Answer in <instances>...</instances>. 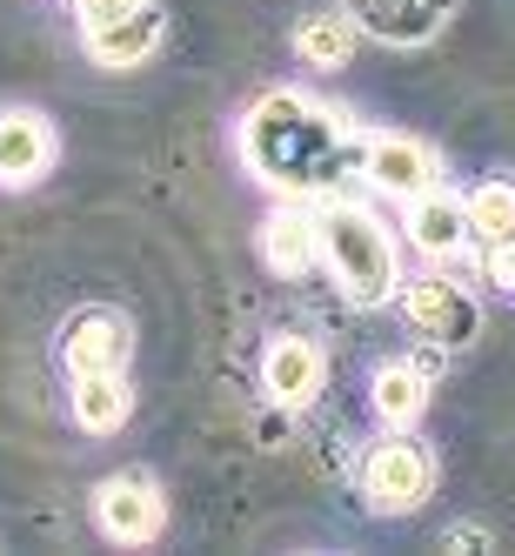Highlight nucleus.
<instances>
[{
  "instance_id": "1",
  "label": "nucleus",
  "mask_w": 515,
  "mask_h": 556,
  "mask_svg": "<svg viewBox=\"0 0 515 556\" xmlns=\"http://www.w3.org/2000/svg\"><path fill=\"white\" fill-rule=\"evenodd\" d=\"M242 162L268 188L308 202V194H329L348 168H362V135L348 128V114L314 108L308 94H268L242 122Z\"/></svg>"
},
{
  "instance_id": "2",
  "label": "nucleus",
  "mask_w": 515,
  "mask_h": 556,
  "mask_svg": "<svg viewBox=\"0 0 515 556\" xmlns=\"http://www.w3.org/2000/svg\"><path fill=\"white\" fill-rule=\"evenodd\" d=\"M314 235H322V262L335 275V289L355 308H382L402 289V262H395L388 228L362 202H322L314 208Z\"/></svg>"
},
{
  "instance_id": "3",
  "label": "nucleus",
  "mask_w": 515,
  "mask_h": 556,
  "mask_svg": "<svg viewBox=\"0 0 515 556\" xmlns=\"http://www.w3.org/2000/svg\"><path fill=\"white\" fill-rule=\"evenodd\" d=\"M428 490H435V463H428V450L422 443H375L369 450V463H362V496H369V509L375 516H409V509H422L428 503Z\"/></svg>"
},
{
  "instance_id": "4",
  "label": "nucleus",
  "mask_w": 515,
  "mask_h": 556,
  "mask_svg": "<svg viewBox=\"0 0 515 556\" xmlns=\"http://www.w3.org/2000/svg\"><path fill=\"white\" fill-rule=\"evenodd\" d=\"M395 295H402V315L415 323V336L442 342V349H468L475 329H482V308H475V295L455 289L449 275H422V282L395 289Z\"/></svg>"
},
{
  "instance_id": "5",
  "label": "nucleus",
  "mask_w": 515,
  "mask_h": 556,
  "mask_svg": "<svg viewBox=\"0 0 515 556\" xmlns=\"http://www.w3.org/2000/svg\"><path fill=\"white\" fill-rule=\"evenodd\" d=\"M128 355H134V323H128L121 308H81L61 329V363H67V376L128 369Z\"/></svg>"
},
{
  "instance_id": "6",
  "label": "nucleus",
  "mask_w": 515,
  "mask_h": 556,
  "mask_svg": "<svg viewBox=\"0 0 515 556\" xmlns=\"http://www.w3.org/2000/svg\"><path fill=\"white\" fill-rule=\"evenodd\" d=\"M355 175H362L375 194L409 202V194L442 181V162H435V148H422L415 135H369L362 141V168H355Z\"/></svg>"
},
{
  "instance_id": "7",
  "label": "nucleus",
  "mask_w": 515,
  "mask_h": 556,
  "mask_svg": "<svg viewBox=\"0 0 515 556\" xmlns=\"http://www.w3.org/2000/svg\"><path fill=\"white\" fill-rule=\"evenodd\" d=\"M94 523L107 543H154L168 523V503L147 476H107L94 490Z\"/></svg>"
},
{
  "instance_id": "8",
  "label": "nucleus",
  "mask_w": 515,
  "mask_h": 556,
  "mask_svg": "<svg viewBox=\"0 0 515 556\" xmlns=\"http://www.w3.org/2000/svg\"><path fill=\"white\" fill-rule=\"evenodd\" d=\"M455 8H462V0H342V14L362 27V34H375V41H388V48H422V41H435V34L449 27Z\"/></svg>"
},
{
  "instance_id": "9",
  "label": "nucleus",
  "mask_w": 515,
  "mask_h": 556,
  "mask_svg": "<svg viewBox=\"0 0 515 556\" xmlns=\"http://www.w3.org/2000/svg\"><path fill=\"white\" fill-rule=\"evenodd\" d=\"M329 382V363H322V349H314L308 336H274L268 355H261V389H268V403H282V409H308L314 395H322Z\"/></svg>"
},
{
  "instance_id": "10",
  "label": "nucleus",
  "mask_w": 515,
  "mask_h": 556,
  "mask_svg": "<svg viewBox=\"0 0 515 556\" xmlns=\"http://www.w3.org/2000/svg\"><path fill=\"white\" fill-rule=\"evenodd\" d=\"M54 168V128L34 108H0V188H34Z\"/></svg>"
},
{
  "instance_id": "11",
  "label": "nucleus",
  "mask_w": 515,
  "mask_h": 556,
  "mask_svg": "<svg viewBox=\"0 0 515 556\" xmlns=\"http://www.w3.org/2000/svg\"><path fill=\"white\" fill-rule=\"evenodd\" d=\"M409 242L428 255V262H455L462 249H468V215H462V194H449L442 181L435 188H422V194H409Z\"/></svg>"
},
{
  "instance_id": "12",
  "label": "nucleus",
  "mask_w": 515,
  "mask_h": 556,
  "mask_svg": "<svg viewBox=\"0 0 515 556\" xmlns=\"http://www.w3.org/2000/svg\"><path fill=\"white\" fill-rule=\"evenodd\" d=\"M162 8L154 0H134L128 14H114V21H101V27H88L81 41H88V54L101 61V67H141L154 48H162Z\"/></svg>"
},
{
  "instance_id": "13",
  "label": "nucleus",
  "mask_w": 515,
  "mask_h": 556,
  "mask_svg": "<svg viewBox=\"0 0 515 556\" xmlns=\"http://www.w3.org/2000/svg\"><path fill=\"white\" fill-rule=\"evenodd\" d=\"M261 262L274 275H308L314 262H322V235H314V208L308 202L288 194V208H274L261 222Z\"/></svg>"
},
{
  "instance_id": "14",
  "label": "nucleus",
  "mask_w": 515,
  "mask_h": 556,
  "mask_svg": "<svg viewBox=\"0 0 515 556\" xmlns=\"http://www.w3.org/2000/svg\"><path fill=\"white\" fill-rule=\"evenodd\" d=\"M134 416V389L128 369H107V376H74V422L88 435H114Z\"/></svg>"
},
{
  "instance_id": "15",
  "label": "nucleus",
  "mask_w": 515,
  "mask_h": 556,
  "mask_svg": "<svg viewBox=\"0 0 515 556\" xmlns=\"http://www.w3.org/2000/svg\"><path fill=\"white\" fill-rule=\"evenodd\" d=\"M369 403H375V416L388 429L422 422V409H428V369L422 363H382L375 382H369Z\"/></svg>"
},
{
  "instance_id": "16",
  "label": "nucleus",
  "mask_w": 515,
  "mask_h": 556,
  "mask_svg": "<svg viewBox=\"0 0 515 556\" xmlns=\"http://www.w3.org/2000/svg\"><path fill=\"white\" fill-rule=\"evenodd\" d=\"M355 41H362V27H355L348 14H308L295 27V54L308 67H348L355 61Z\"/></svg>"
},
{
  "instance_id": "17",
  "label": "nucleus",
  "mask_w": 515,
  "mask_h": 556,
  "mask_svg": "<svg viewBox=\"0 0 515 556\" xmlns=\"http://www.w3.org/2000/svg\"><path fill=\"white\" fill-rule=\"evenodd\" d=\"M468 215V242H495V235H515V181H482L462 194Z\"/></svg>"
},
{
  "instance_id": "18",
  "label": "nucleus",
  "mask_w": 515,
  "mask_h": 556,
  "mask_svg": "<svg viewBox=\"0 0 515 556\" xmlns=\"http://www.w3.org/2000/svg\"><path fill=\"white\" fill-rule=\"evenodd\" d=\"M482 262H489V282L515 295V235H495V242H482Z\"/></svg>"
},
{
  "instance_id": "19",
  "label": "nucleus",
  "mask_w": 515,
  "mask_h": 556,
  "mask_svg": "<svg viewBox=\"0 0 515 556\" xmlns=\"http://www.w3.org/2000/svg\"><path fill=\"white\" fill-rule=\"evenodd\" d=\"M134 0H74V21H81V34L88 27H101V21H114V14H128Z\"/></svg>"
},
{
  "instance_id": "20",
  "label": "nucleus",
  "mask_w": 515,
  "mask_h": 556,
  "mask_svg": "<svg viewBox=\"0 0 515 556\" xmlns=\"http://www.w3.org/2000/svg\"><path fill=\"white\" fill-rule=\"evenodd\" d=\"M442 543H449V549H489V530H475V523H462V530H449Z\"/></svg>"
}]
</instances>
